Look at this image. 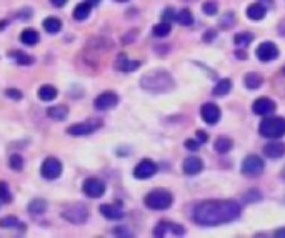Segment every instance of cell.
I'll use <instances>...</instances> for the list:
<instances>
[{
	"mask_svg": "<svg viewBox=\"0 0 285 238\" xmlns=\"http://www.w3.org/2000/svg\"><path fill=\"white\" fill-rule=\"evenodd\" d=\"M62 216H64L67 222H70L74 225H82L87 222V218H89V210H87V207L83 205V203H74V205H70L69 208H65Z\"/></svg>",
	"mask_w": 285,
	"mask_h": 238,
	"instance_id": "cell-6",
	"label": "cell"
},
{
	"mask_svg": "<svg viewBox=\"0 0 285 238\" xmlns=\"http://www.w3.org/2000/svg\"><path fill=\"white\" fill-rule=\"evenodd\" d=\"M10 57H14L19 65H32L33 62H35V60H33V57H30L28 53L19 52V50H17V52H14V53L10 52Z\"/></svg>",
	"mask_w": 285,
	"mask_h": 238,
	"instance_id": "cell-33",
	"label": "cell"
},
{
	"mask_svg": "<svg viewBox=\"0 0 285 238\" xmlns=\"http://www.w3.org/2000/svg\"><path fill=\"white\" fill-rule=\"evenodd\" d=\"M67 2H69V0H50V3H52L53 7H57V8H62Z\"/></svg>",
	"mask_w": 285,
	"mask_h": 238,
	"instance_id": "cell-44",
	"label": "cell"
},
{
	"mask_svg": "<svg viewBox=\"0 0 285 238\" xmlns=\"http://www.w3.org/2000/svg\"><path fill=\"white\" fill-rule=\"evenodd\" d=\"M230 89H232V80H230V78H222V80L213 87L212 94H213V97H225L230 92Z\"/></svg>",
	"mask_w": 285,
	"mask_h": 238,
	"instance_id": "cell-24",
	"label": "cell"
},
{
	"mask_svg": "<svg viewBox=\"0 0 285 238\" xmlns=\"http://www.w3.org/2000/svg\"><path fill=\"white\" fill-rule=\"evenodd\" d=\"M39 32L33 30V28H25V30H22V33H20V42L25 45H28V47H32V45H35L37 42H39Z\"/></svg>",
	"mask_w": 285,
	"mask_h": 238,
	"instance_id": "cell-23",
	"label": "cell"
},
{
	"mask_svg": "<svg viewBox=\"0 0 285 238\" xmlns=\"http://www.w3.org/2000/svg\"><path fill=\"white\" fill-rule=\"evenodd\" d=\"M114 2H129V0H114Z\"/></svg>",
	"mask_w": 285,
	"mask_h": 238,
	"instance_id": "cell-52",
	"label": "cell"
},
{
	"mask_svg": "<svg viewBox=\"0 0 285 238\" xmlns=\"http://www.w3.org/2000/svg\"><path fill=\"white\" fill-rule=\"evenodd\" d=\"M119 103V95L115 92H104L100 94L97 98L94 100V107L97 110H108V108H114Z\"/></svg>",
	"mask_w": 285,
	"mask_h": 238,
	"instance_id": "cell-11",
	"label": "cell"
},
{
	"mask_svg": "<svg viewBox=\"0 0 285 238\" xmlns=\"http://www.w3.org/2000/svg\"><path fill=\"white\" fill-rule=\"evenodd\" d=\"M45 210H47V202L42 198H35L28 203V214L32 215H42L45 214Z\"/></svg>",
	"mask_w": 285,
	"mask_h": 238,
	"instance_id": "cell-28",
	"label": "cell"
},
{
	"mask_svg": "<svg viewBox=\"0 0 285 238\" xmlns=\"http://www.w3.org/2000/svg\"><path fill=\"white\" fill-rule=\"evenodd\" d=\"M144 202L145 207L150 210H167L174 203V197L167 190H152L145 195Z\"/></svg>",
	"mask_w": 285,
	"mask_h": 238,
	"instance_id": "cell-4",
	"label": "cell"
},
{
	"mask_svg": "<svg viewBox=\"0 0 285 238\" xmlns=\"http://www.w3.org/2000/svg\"><path fill=\"white\" fill-rule=\"evenodd\" d=\"M240 216V205L233 200H207L194 208V222L200 227H219Z\"/></svg>",
	"mask_w": 285,
	"mask_h": 238,
	"instance_id": "cell-1",
	"label": "cell"
},
{
	"mask_svg": "<svg viewBox=\"0 0 285 238\" xmlns=\"http://www.w3.org/2000/svg\"><path fill=\"white\" fill-rule=\"evenodd\" d=\"M169 233H172V235L179 237V235H183L185 233V230H183L182 225H177V223H170V222H160L155 227L154 230V235L155 237H165L169 235Z\"/></svg>",
	"mask_w": 285,
	"mask_h": 238,
	"instance_id": "cell-13",
	"label": "cell"
},
{
	"mask_svg": "<svg viewBox=\"0 0 285 238\" xmlns=\"http://www.w3.org/2000/svg\"><path fill=\"white\" fill-rule=\"evenodd\" d=\"M260 198H262V195H260V191H257V190H252V191H249V193L244 195V200H247V203L259 202Z\"/></svg>",
	"mask_w": 285,
	"mask_h": 238,
	"instance_id": "cell-39",
	"label": "cell"
},
{
	"mask_svg": "<svg viewBox=\"0 0 285 238\" xmlns=\"http://www.w3.org/2000/svg\"><path fill=\"white\" fill-rule=\"evenodd\" d=\"M259 2H263V3H272L274 0H259Z\"/></svg>",
	"mask_w": 285,
	"mask_h": 238,
	"instance_id": "cell-50",
	"label": "cell"
},
{
	"mask_svg": "<svg viewBox=\"0 0 285 238\" xmlns=\"http://www.w3.org/2000/svg\"><path fill=\"white\" fill-rule=\"evenodd\" d=\"M263 153L269 158H280L285 155V143L282 142H270L263 147Z\"/></svg>",
	"mask_w": 285,
	"mask_h": 238,
	"instance_id": "cell-18",
	"label": "cell"
},
{
	"mask_svg": "<svg viewBox=\"0 0 285 238\" xmlns=\"http://www.w3.org/2000/svg\"><path fill=\"white\" fill-rule=\"evenodd\" d=\"M47 115L50 117L52 120H65L69 117V108L65 105H55V107H50L47 108Z\"/></svg>",
	"mask_w": 285,
	"mask_h": 238,
	"instance_id": "cell-22",
	"label": "cell"
},
{
	"mask_svg": "<svg viewBox=\"0 0 285 238\" xmlns=\"http://www.w3.org/2000/svg\"><path fill=\"white\" fill-rule=\"evenodd\" d=\"M40 175L45 180H55L62 175V164L55 157H47L42 164Z\"/></svg>",
	"mask_w": 285,
	"mask_h": 238,
	"instance_id": "cell-7",
	"label": "cell"
},
{
	"mask_svg": "<svg viewBox=\"0 0 285 238\" xmlns=\"http://www.w3.org/2000/svg\"><path fill=\"white\" fill-rule=\"evenodd\" d=\"M57 97V89L52 85H42L39 89V98L42 102H52Z\"/></svg>",
	"mask_w": 285,
	"mask_h": 238,
	"instance_id": "cell-26",
	"label": "cell"
},
{
	"mask_svg": "<svg viewBox=\"0 0 285 238\" xmlns=\"http://www.w3.org/2000/svg\"><path fill=\"white\" fill-rule=\"evenodd\" d=\"M139 67H140L139 60H129L125 53H120L115 62V69L120 70V72H133V70H137Z\"/></svg>",
	"mask_w": 285,
	"mask_h": 238,
	"instance_id": "cell-17",
	"label": "cell"
},
{
	"mask_svg": "<svg viewBox=\"0 0 285 238\" xmlns=\"http://www.w3.org/2000/svg\"><path fill=\"white\" fill-rule=\"evenodd\" d=\"M140 87L152 94H167L175 87V82L165 70H152L140 78Z\"/></svg>",
	"mask_w": 285,
	"mask_h": 238,
	"instance_id": "cell-2",
	"label": "cell"
},
{
	"mask_svg": "<svg viewBox=\"0 0 285 238\" xmlns=\"http://www.w3.org/2000/svg\"><path fill=\"white\" fill-rule=\"evenodd\" d=\"M263 168H265V164L263 160L259 155H249L244 158L242 162V167H240V172L244 177H249V178H255V177H260Z\"/></svg>",
	"mask_w": 285,
	"mask_h": 238,
	"instance_id": "cell-5",
	"label": "cell"
},
{
	"mask_svg": "<svg viewBox=\"0 0 285 238\" xmlns=\"http://www.w3.org/2000/svg\"><path fill=\"white\" fill-rule=\"evenodd\" d=\"M115 235H127V237H130L132 233L125 230V227H119V228H117V230H115Z\"/></svg>",
	"mask_w": 285,
	"mask_h": 238,
	"instance_id": "cell-45",
	"label": "cell"
},
{
	"mask_svg": "<svg viewBox=\"0 0 285 238\" xmlns=\"http://www.w3.org/2000/svg\"><path fill=\"white\" fill-rule=\"evenodd\" d=\"M233 42H235V45H238V47H247V45H250V42H254V33L240 32L233 37Z\"/></svg>",
	"mask_w": 285,
	"mask_h": 238,
	"instance_id": "cell-31",
	"label": "cell"
},
{
	"mask_svg": "<svg viewBox=\"0 0 285 238\" xmlns=\"http://www.w3.org/2000/svg\"><path fill=\"white\" fill-rule=\"evenodd\" d=\"M220 115H222L220 108L217 107L215 103H212V102L204 103L202 108H200V117H202V119H204L208 125H213V123L219 122Z\"/></svg>",
	"mask_w": 285,
	"mask_h": 238,
	"instance_id": "cell-14",
	"label": "cell"
},
{
	"mask_svg": "<svg viewBox=\"0 0 285 238\" xmlns=\"http://www.w3.org/2000/svg\"><path fill=\"white\" fill-rule=\"evenodd\" d=\"M233 147V142L227 139V137H220V139L215 140V143H213V148H215L217 153H229L230 150Z\"/></svg>",
	"mask_w": 285,
	"mask_h": 238,
	"instance_id": "cell-27",
	"label": "cell"
},
{
	"mask_svg": "<svg viewBox=\"0 0 285 238\" xmlns=\"http://www.w3.org/2000/svg\"><path fill=\"white\" fill-rule=\"evenodd\" d=\"M259 132L265 139H280L285 135V119L284 117H267L262 120Z\"/></svg>",
	"mask_w": 285,
	"mask_h": 238,
	"instance_id": "cell-3",
	"label": "cell"
},
{
	"mask_svg": "<svg viewBox=\"0 0 285 238\" xmlns=\"http://www.w3.org/2000/svg\"><path fill=\"white\" fill-rule=\"evenodd\" d=\"M202 168H204L202 160L197 157H188L185 158V162H183V172L187 175H197L202 172Z\"/></svg>",
	"mask_w": 285,
	"mask_h": 238,
	"instance_id": "cell-19",
	"label": "cell"
},
{
	"mask_svg": "<svg viewBox=\"0 0 285 238\" xmlns=\"http://www.w3.org/2000/svg\"><path fill=\"white\" fill-rule=\"evenodd\" d=\"M85 2H89L92 7H95V5H99V3L102 2V0H85Z\"/></svg>",
	"mask_w": 285,
	"mask_h": 238,
	"instance_id": "cell-49",
	"label": "cell"
},
{
	"mask_svg": "<svg viewBox=\"0 0 285 238\" xmlns=\"http://www.w3.org/2000/svg\"><path fill=\"white\" fill-rule=\"evenodd\" d=\"M262 83H263V77L257 72H250L244 77V85L250 90H255V89H259V87H262Z\"/></svg>",
	"mask_w": 285,
	"mask_h": 238,
	"instance_id": "cell-21",
	"label": "cell"
},
{
	"mask_svg": "<svg viewBox=\"0 0 285 238\" xmlns=\"http://www.w3.org/2000/svg\"><path fill=\"white\" fill-rule=\"evenodd\" d=\"M155 173H157V164L152 160H149V158L142 160L140 164L135 167V170H133V177H135L137 180H147V178H152Z\"/></svg>",
	"mask_w": 285,
	"mask_h": 238,
	"instance_id": "cell-10",
	"label": "cell"
},
{
	"mask_svg": "<svg viewBox=\"0 0 285 238\" xmlns=\"http://www.w3.org/2000/svg\"><path fill=\"white\" fill-rule=\"evenodd\" d=\"M252 110H254L255 115L267 117L275 110V102L274 100H270V98H259V100H255L254 102Z\"/></svg>",
	"mask_w": 285,
	"mask_h": 238,
	"instance_id": "cell-15",
	"label": "cell"
},
{
	"mask_svg": "<svg viewBox=\"0 0 285 238\" xmlns=\"http://www.w3.org/2000/svg\"><path fill=\"white\" fill-rule=\"evenodd\" d=\"M275 237H279V238H284L285 237V228H280V230L275 232Z\"/></svg>",
	"mask_w": 285,
	"mask_h": 238,
	"instance_id": "cell-48",
	"label": "cell"
},
{
	"mask_svg": "<svg viewBox=\"0 0 285 238\" xmlns=\"http://www.w3.org/2000/svg\"><path fill=\"white\" fill-rule=\"evenodd\" d=\"M255 53H257V58L262 62H270V60H275V58L279 57V48L275 44H272V42H263L257 47L255 50Z\"/></svg>",
	"mask_w": 285,
	"mask_h": 238,
	"instance_id": "cell-12",
	"label": "cell"
},
{
	"mask_svg": "<svg viewBox=\"0 0 285 238\" xmlns=\"http://www.w3.org/2000/svg\"><path fill=\"white\" fill-rule=\"evenodd\" d=\"M100 214L105 216L107 220H122L125 215L122 205H119V203H115V205H112V203L100 205Z\"/></svg>",
	"mask_w": 285,
	"mask_h": 238,
	"instance_id": "cell-16",
	"label": "cell"
},
{
	"mask_svg": "<svg viewBox=\"0 0 285 238\" xmlns=\"http://www.w3.org/2000/svg\"><path fill=\"white\" fill-rule=\"evenodd\" d=\"M44 28L49 33H58L62 28V22L58 19H55V17H49V19L44 20Z\"/></svg>",
	"mask_w": 285,
	"mask_h": 238,
	"instance_id": "cell-30",
	"label": "cell"
},
{
	"mask_svg": "<svg viewBox=\"0 0 285 238\" xmlns=\"http://www.w3.org/2000/svg\"><path fill=\"white\" fill-rule=\"evenodd\" d=\"M8 167L15 172H20L24 168V158L20 155H12L10 160H8Z\"/></svg>",
	"mask_w": 285,
	"mask_h": 238,
	"instance_id": "cell-36",
	"label": "cell"
},
{
	"mask_svg": "<svg viewBox=\"0 0 285 238\" xmlns=\"http://www.w3.org/2000/svg\"><path fill=\"white\" fill-rule=\"evenodd\" d=\"M5 95H7L8 98H12V100H22V92L17 90V89H7Z\"/></svg>",
	"mask_w": 285,
	"mask_h": 238,
	"instance_id": "cell-41",
	"label": "cell"
},
{
	"mask_svg": "<svg viewBox=\"0 0 285 238\" xmlns=\"http://www.w3.org/2000/svg\"><path fill=\"white\" fill-rule=\"evenodd\" d=\"M202 10L205 15H215L217 10H219V7H217V3L213 2V0H208V2H205L202 5Z\"/></svg>",
	"mask_w": 285,
	"mask_h": 238,
	"instance_id": "cell-38",
	"label": "cell"
},
{
	"mask_svg": "<svg viewBox=\"0 0 285 238\" xmlns=\"http://www.w3.org/2000/svg\"><path fill=\"white\" fill-rule=\"evenodd\" d=\"M0 202H5V203L12 202V193L7 182H0Z\"/></svg>",
	"mask_w": 285,
	"mask_h": 238,
	"instance_id": "cell-35",
	"label": "cell"
},
{
	"mask_svg": "<svg viewBox=\"0 0 285 238\" xmlns=\"http://www.w3.org/2000/svg\"><path fill=\"white\" fill-rule=\"evenodd\" d=\"M200 142L199 140H194V139H188V140H185V148L187 150H192V152H197V150H199V147H200Z\"/></svg>",
	"mask_w": 285,
	"mask_h": 238,
	"instance_id": "cell-42",
	"label": "cell"
},
{
	"mask_svg": "<svg viewBox=\"0 0 285 238\" xmlns=\"http://www.w3.org/2000/svg\"><path fill=\"white\" fill-rule=\"evenodd\" d=\"M170 30H172V27H170V22H162L160 24H157L154 27V35L155 37H167L170 33Z\"/></svg>",
	"mask_w": 285,
	"mask_h": 238,
	"instance_id": "cell-34",
	"label": "cell"
},
{
	"mask_svg": "<svg viewBox=\"0 0 285 238\" xmlns=\"http://www.w3.org/2000/svg\"><path fill=\"white\" fill-rule=\"evenodd\" d=\"M233 24H235V14H233V12H227V14L224 15V19L220 20V25L225 28V30L232 27Z\"/></svg>",
	"mask_w": 285,
	"mask_h": 238,
	"instance_id": "cell-37",
	"label": "cell"
},
{
	"mask_svg": "<svg viewBox=\"0 0 285 238\" xmlns=\"http://www.w3.org/2000/svg\"><path fill=\"white\" fill-rule=\"evenodd\" d=\"M175 20H177L180 25H183V27H188V25L194 24V15H192V12L188 10V8H182V10L177 12Z\"/></svg>",
	"mask_w": 285,
	"mask_h": 238,
	"instance_id": "cell-29",
	"label": "cell"
},
{
	"mask_svg": "<svg viewBox=\"0 0 285 238\" xmlns=\"http://www.w3.org/2000/svg\"><path fill=\"white\" fill-rule=\"evenodd\" d=\"M90 10H92V5L89 2L78 3V5L74 8V19L78 20V22H82V20H85L87 17L90 15Z\"/></svg>",
	"mask_w": 285,
	"mask_h": 238,
	"instance_id": "cell-25",
	"label": "cell"
},
{
	"mask_svg": "<svg viewBox=\"0 0 285 238\" xmlns=\"http://www.w3.org/2000/svg\"><path fill=\"white\" fill-rule=\"evenodd\" d=\"M102 127V123L99 120H89V122H80V123H75V125H70L67 133L72 137H87L90 133H94L95 130Z\"/></svg>",
	"mask_w": 285,
	"mask_h": 238,
	"instance_id": "cell-8",
	"label": "cell"
},
{
	"mask_svg": "<svg viewBox=\"0 0 285 238\" xmlns=\"http://www.w3.org/2000/svg\"><path fill=\"white\" fill-rule=\"evenodd\" d=\"M175 15H177V12L174 10V8H165V10H163V14H162V20L163 22H170L172 19H175Z\"/></svg>",
	"mask_w": 285,
	"mask_h": 238,
	"instance_id": "cell-40",
	"label": "cell"
},
{
	"mask_svg": "<svg viewBox=\"0 0 285 238\" xmlns=\"http://www.w3.org/2000/svg\"><path fill=\"white\" fill-rule=\"evenodd\" d=\"M82 190L89 198H100L104 193H105L107 187L100 178H87L82 185Z\"/></svg>",
	"mask_w": 285,
	"mask_h": 238,
	"instance_id": "cell-9",
	"label": "cell"
},
{
	"mask_svg": "<svg viewBox=\"0 0 285 238\" xmlns=\"http://www.w3.org/2000/svg\"><path fill=\"white\" fill-rule=\"evenodd\" d=\"M265 15H267V8L260 2L252 3V5H249V8H247V17L250 20H262Z\"/></svg>",
	"mask_w": 285,
	"mask_h": 238,
	"instance_id": "cell-20",
	"label": "cell"
},
{
	"mask_svg": "<svg viewBox=\"0 0 285 238\" xmlns=\"http://www.w3.org/2000/svg\"><path fill=\"white\" fill-rule=\"evenodd\" d=\"M197 140H199L200 143H207V142H208V133L204 132V130H197Z\"/></svg>",
	"mask_w": 285,
	"mask_h": 238,
	"instance_id": "cell-43",
	"label": "cell"
},
{
	"mask_svg": "<svg viewBox=\"0 0 285 238\" xmlns=\"http://www.w3.org/2000/svg\"><path fill=\"white\" fill-rule=\"evenodd\" d=\"M213 37H215V30H210L208 33H205L204 35V42H210Z\"/></svg>",
	"mask_w": 285,
	"mask_h": 238,
	"instance_id": "cell-46",
	"label": "cell"
},
{
	"mask_svg": "<svg viewBox=\"0 0 285 238\" xmlns=\"http://www.w3.org/2000/svg\"><path fill=\"white\" fill-rule=\"evenodd\" d=\"M0 227L2 228H15V227H19L20 230H25V225H22L19 222V218H15V216H5V218H2L0 220Z\"/></svg>",
	"mask_w": 285,
	"mask_h": 238,
	"instance_id": "cell-32",
	"label": "cell"
},
{
	"mask_svg": "<svg viewBox=\"0 0 285 238\" xmlns=\"http://www.w3.org/2000/svg\"><path fill=\"white\" fill-rule=\"evenodd\" d=\"M235 57L238 58V60H244V58H247V53L242 52V50H237L235 52Z\"/></svg>",
	"mask_w": 285,
	"mask_h": 238,
	"instance_id": "cell-47",
	"label": "cell"
},
{
	"mask_svg": "<svg viewBox=\"0 0 285 238\" xmlns=\"http://www.w3.org/2000/svg\"><path fill=\"white\" fill-rule=\"evenodd\" d=\"M282 178H284V180H285V168L282 170Z\"/></svg>",
	"mask_w": 285,
	"mask_h": 238,
	"instance_id": "cell-51",
	"label": "cell"
}]
</instances>
